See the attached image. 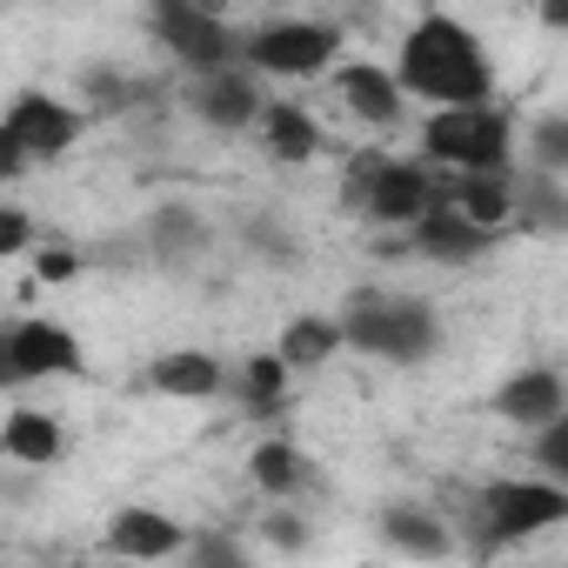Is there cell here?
<instances>
[{"label": "cell", "instance_id": "28", "mask_svg": "<svg viewBox=\"0 0 568 568\" xmlns=\"http://www.w3.org/2000/svg\"><path fill=\"white\" fill-rule=\"evenodd\" d=\"M21 247H34V221L21 207H0V261L21 254Z\"/></svg>", "mask_w": 568, "mask_h": 568}, {"label": "cell", "instance_id": "27", "mask_svg": "<svg viewBox=\"0 0 568 568\" xmlns=\"http://www.w3.org/2000/svg\"><path fill=\"white\" fill-rule=\"evenodd\" d=\"M535 455H541L548 481H568V428H561V422H548V428H541V448H535Z\"/></svg>", "mask_w": 568, "mask_h": 568}, {"label": "cell", "instance_id": "5", "mask_svg": "<svg viewBox=\"0 0 568 568\" xmlns=\"http://www.w3.org/2000/svg\"><path fill=\"white\" fill-rule=\"evenodd\" d=\"M335 54H342V28H328V21H261V28L241 34V68L247 74L308 81V74H328Z\"/></svg>", "mask_w": 568, "mask_h": 568}, {"label": "cell", "instance_id": "7", "mask_svg": "<svg viewBox=\"0 0 568 568\" xmlns=\"http://www.w3.org/2000/svg\"><path fill=\"white\" fill-rule=\"evenodd\" d=\"M154 41L174 61H187L194 74H214V68H234L241 61V34L221 14L194 8V0H161V8H154Z\"/></svg>", "mask_w": 568, "mask_h": 568}, {"label": "cell", "instance_id": "8", "mask_svg": "<svg viewBox=\"0 0 568 568\" xmlns=\"http://www.w3.org/2000/svg\"><path fill=\"white\" fill-rule=\"evenodd\" d=\"M14 134V148L28 154V168L34 161H54V154H68L74 141H81V108H68V101H54V94H14L8 101V121H0Z\"/></svg>", "mask_w": 568, "mask_h": 568}, {"label": "cell", "instance_id": "11", "mask_svg": "<svg viewBox=\"0 0 568 568\" xmlns=\"http://www.w3.org/2000/svg\"><path fill=\"white\" fill-rule=\"evenodd\" d=\"M108 548L128 555V561H161V555L187 548V528L174 515H161V508H121L108 521Z\"/></svg>", "mask_w": 568, "mask_h": 568}, {"label": "cell", "instance_id": "1", "mask_svg": "<svg viewBox=\"0 0 568 568\" xmlns=\"http://www.w3.org/2000/svg\"><path fill=\"white\" fill-rule=\"evenodd\" d=\"M402 101L422 94L435 108H488L495 94V68H488V48L475 28H462L455 14H422L402 41V61L388 68Z\"/></svg>", "mask_w": 568, "mask_h": 568}, {"label": "cell", "instance_id": "22", "mask_svg": "<svg viewBox=\"0 0 568 568\" xmlns=\"http://www.w3.org/2000/svg\"><path fill=\"white\" fill-rule=\"evenodd\" d=\"M508 221H528V227H561L568 221V201L555 187V174H521L515 181V214Z\"/></svg>", "mask_w": 568, "mask_h": 568}, {"label": "cell", "instance_id": "24", "mask_svg": "<svg viewBox=\"0 0 568 568\" xmlns=\"http://www.w3.org/2000/svg\"><path fill=\"white\" fill-rule=\"evenodd\" d=\"M187 568H254V555L234 535H187Z\"/></svg>", "mask_w": 568, "mask_h": 568}, {"label": "cell", "instance_id": "3", "mask_svg": "<svg viewBox=\"0 0 568 568\" xmlns=\"http://www.w3.org/2000/svg\"><path fill=\"white\" fill-rule=\"evenodd\" d=\"M342 342H355L362 355H382V362H428L435 342H442V322L428 302L415 295H362L342 322Z\"/></svg>", "mask_w": 568, "mask_h": 568}, {"label": "cell", "instance_id": "21", "mask_svg": "<svg viewBox=\"0 0 568 568\" xmlns=\"http://www.w3.org/2000/svg\"><path fill=\"white\" fill-rule=\"evenodd\" d=\"M201 241H207V227H201L194 207H154V221H148V247H154L161 261H187Z\"/></svg>", "mask_w": 568, "mask_h": 568}, {"label": "cell", "instance_id": "26", "mask_svg": "<svg viewBox=\"0 0 568 568\" xmlns=\"http://www.w3.org/2000/svg\"><path fill=\"white\" fill-rule=\"evenodd\" d=\"M81 88H88V101H94L101 114H121V108H134V101L148 94V81H114V74H88Z\"/></svg>", "mask_w": 568, "mask_h": 568}, {"label": "cell", "instance_id": "9", "mask_svg": "<svg viewBox=\"0 0 568 568\" xmlns=\"http://www.w3.org/2000/svg\"><path fill=\"white\" fill-rule=\"evenodd\" d=\"M187 108L207 121V128H221V134H241V128H254L261 121V81L234 61V68H214V74H194V88H187Z\"/></svg>", "mask_w": 568, "mask_h": 568}, {"label": "cell", "instance_id": "31", "mask_svg": "<svg viewBox=\"0 0 568 568\" xmlns=\"http://www.w3.org/2000/svg\"><path fill=\"white\" fill-rule=\"evenodd\" d=\"M34 274H41V281H74L81 261H74L68 247H41V254H34Z\"/></svg>", "mask_w": 568, "mask_h": 568}, {"label": "cell", "instance_id": "13", "mask_svg": "<svg viewBox=\"0 0 568 568\" xmlns=\"http://www.w3.org/2000/svg\"><path fill=\"white\" fill-rule=\"evenodd\" d=\"M495 415H508L515 428H548L561 422V375L555 368H521L495 388Z\"/></svg>", "mask_w": 568, "mask_h": 568}, {"label": "cell", "instance_id": "14", "mask_svg": "<svg viewBox=\"0 0 568 568\" xmlns=\"http://www.w3.org/2000/svg\"><path fill=\"white\" fill-rule=\"evenodd\" d=\"M382 541H388L395 555H415V561H448V555H455L448 528H442L422 501H388V508H382Z\"/></svg>", "mask_w": 568, "mask_h": 568}, {"label": "cell", "instance_id": "32", "mask_svg": "<svg viewBox=\"0 0 568 568\" xmlns=\"http://www.w3.org/2000/svg\"><path fill=\"white\" fill-rule=\"evenodd\" d=\"M14 174H28V154L14 148V134L0 128V181H14Z\"/></svg>", "mask_w": 568, "mask_h": 568}, {"label": "cell", "instance_id": "30", "mask_svg": "<svg viewBox=\"0 0 568 568\" xmlns=\"http://www.w3.org/2000/svg\"><path fill=\"white\" fill-rule=\"evenodd\" d=\"M267 541H274V548H302V541H308V521L288 515V508H274V515H267Z\"/></svg>", "mask_w": 568, "mask_h": 568}, {"label": "cell", "instance_id": "18", "mask_svg": "<svg viewBox=\"0 0 568 568\" xmlns=\"http://www.w3.org/2000/svg\"><path fill=\"white\" fill-rule=\"evenodd\" d=\"M161 395H174V402H207V395H221V362L214 355H201V348H174V355H161L154 362V375H148Z\"/></svg>", "mask_w": 568, "mask_h": 568}, {"label": "cell", "instance_id": "6", "mask_svg": "<svg viewBox=\"0 0 568 568\" xmlns=\"http://www.w3.org/2000/svg\"><path fill=\"white\" fill-rule=\"evenodd\" d=\"M475 528H481V548H508V541H528L555 521H568V495L555 481H488L475 495Z\"/></svg>", "mask_w": 568, "mask_h": 568}, {"label": "cell", "instance_id": "23", "mask_svg": "<svg viewBox=\"0 0 568 568\" xmlns=\"http://www.w3.org/2000/svg\"><path fill=\"white\" fill-rule=\"evenodd\" d=\"M281 402H288V368H281L274 355H254L241 368V408L247 415H281Z\"/></svg>", "mask_w": 568, "mask_h": 568}, {"label": "cell", "instance_id": "29", "mask_svg": "<svg viewBox=\"0 0 568 568\" xmlns=\"http://www.w3.org/2000/svg\"><path fill=\"white\" fill-rule=\"evenodd\" d=\"M247 247H261L267 261H288V254H295V241H288V234H281L274 221H247Z\"/></svg>", "mask_w": 568, "mask_h": 568}, {"label": "cell", "instance_id": "10", "mask_svg": "<svg viewBox=\"0 0 568 568\" xmlns=\"http://www.w3.org/2000/svg\"><path fill=\"white\" fill-rule=\"evenodd\" d=\"M8 348H14L21 382H48V375H74V368H81L74 335L54 328V322H21V328H8Z\"/></svg>", "mask_w": 568, "mask_h": 568}, {"label": "cell", "instance_id": "2", "mask_svg": "<svg viewBox=\"0 0 568 568\" xmlns=\"http://www.w3.org/2000/svg\"><path fill=\"white\" fill-rule=\"evenodd\" d=\"M442 181L428 161H395V154H355L348 168V201L382 221V227H415L428 207H442Z\"/></svg>", "mask_w": 568, "mask_h": 568}, {"label": "cell", "instance_id": "19", "mask_svg": "<svg viewBox=\"0 0 568 568\" xmlns=\"http://www.w3.org/2000/svg\"><path fill=\"white\" fill-rule=\"evenodd\" d=\"M335 348H342V322H328V315H295L288 328H281L274 362L288 368V375H308V368H322Z\"/></svg>", "mask_w": 568, "mask_h": 568}, {"label": "cell", "instance_id": "15", "mask_svg": "<svg viewBox=\"0 0 568 568\" xmlns=\"http://www.w3.org/2000/svg\"><path fill=\"white\" fill-rule=\"evenodd\" d=\"M254 128L267 134V154H274V161H288V168L315 161V148H322V128H315V114H308V108H295V101H267Z\"/></svg>", "mask_w": 568, "mask_h": 568}, {"label": "cell", "instance_id": "12", "mask_svg": "<svg viewBox=\"0 0 568 568\" xmlns=\"http://www.w3.org/2000/svg\"><path fill=\"white\" fill-rule=\"evenodd\" d=\"M408 241H415L428 261H448V267H462V261H475V254H488V247H495V234H488V227H475V221H462L455 207H428V214L408 227Z\"/></svg>", "mask_w": 568, "mask_h": 568}, {"label": "cell", "instance_id": "20", "mask_svg": "<svg viewBox=\"0 0 568 568\" xmlns=\"http://www.w3.org/2000/svg\"><path fill=\"white\" fill-rule=\"evenodd\" d=\"M0 455H14V462H28V468L54 462V455H61V422L41 415V408H14L8 422H0Z\"/></svg>", "mask_w": 568, "mask_h": 568}, {"label": "cell", "instance_id": "4", "mask_svg": "<svg viewBox=\"0 0 568 568\" xmlns=\"http://www.w3.org/2000/svg\"><path fill=\"white\" fill-rule=\"evenodd\" d=\"M422 154L442 174H508V114L501 108H435L422 121Z\"/></svg>", "mask_w": 568, "mask_h": 568}, {"label": "cell", "instance_id": "16", "mask_svg": "<svg viewBox=\"0 0 568 568\" xmlns=\"http://www.w3.org/2000/svg\"><path fill=\"white\" fill-rule=\"evenodd\" d=\"M342 101H348V114H362L368 128H395V121H402V88H395L388 68H368V61L342 68Z\"/></svg>", "mask_w": 568, "mask_h": 568}, {"label": "cell", "instance_id": "17", "mask_svg": "<svg viewBox=\"0 0 568 568\" xmlns=\"http://www.w3.org/2000/svg\"><path fill=\"white\" fill-rule=\"evenodd\" d=\"M247 475H254V481H261V495H274V501H295L302 488H315V462H308L295 442H281V435L254 448Z\"/></svg>", "mask_w": 568, "mask_h": 568}, {"label": "cell", "instance_id": "33", "mask_svg": "<svg viewBox=\"0 0 568 568\" xmlns=\"http://www.w3.org/2000/svg\"><path fill=\"white\" fill-rule=\"evenodd\" d=\"M0 388H21V368H14V348H8V328H0Z\"/></svg>", "mask_w": 568, "mask_h": 568}, {"label": "cell", "instance_id": "25", "mask_svg": "<svg viewBox=\"0 0 568 568\" xmlns=\"http://www.w3.org/2000/svg\"><path fill=\"white\" fill-rule=\"evenodd\" d=\"M561 168H568V121L548 114V121L535 128V174H555V181H561Z\"/></svg>", "mask_w": 568, "mask_h": 568}]
</instances>
